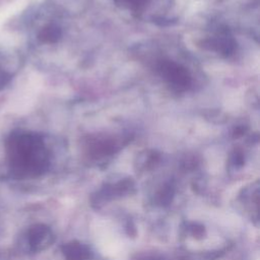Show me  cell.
Instances as JSON below:
<instances>
[{
  "label": "cell",
  "instance_id": "6da1fadb",
  "mask_svg": "<svg viewBox=\"0 0 260 260\" xmlns=\"http://www.w3.org/2000/svg\"><path fill=\"white\" fill-rule=\"evenodd\" d=\"M9 169L17 178H34L49 167V152L41 135L29 131H14L6 141Z\"/></svg>",
  "mask_w": 260,
  "mask_h": 260
},
{
  "label": "cell",
  "instance_id": "7a4b0ae2",
  "mask_svg": "<svg viewBox=\"0 0 260 260\" xmlns=\"http://www.w3.org/2000/svg\"><path fill=\"white\" fill-rule=\"evenodd\" d=\"M156 71L176 90H186L191 85V76L188 70L175 61L159 60L156 64Z\"/></svg>",
  "mask_w": 260,
  "mask_h": 260
},
{
  "label": "cell",
  "instance_id": "3957f363",
  "mask_svg": "<svg viewBox=\"0 0 260 260\" xmlns=\"http://www.w3.org/2000/svg\"><path fill=\"white\" fill-rule=\"evenodd\" d=\"M54 241V236L49 226L35 224L27 232V243L31 251L39 252L48 248Z\"/></svg>",
  "mask_w": 260,
  "mask_h": 260
},
{
  "label": "cell",
  "instance_id": "277c9868",
  "mask_svg": "<svg viewBox=\"0 0 260 260\" xmlns=\"http://www.w3.org/2000/svg\"><path fill=\"white\" fill-rule=\"evenodd\" d=\"M204 47L216 53L229 55L235 50V42L231 36L226 34H219L204 41Z\"/></svg>",
  "mask_w": 260,
  "mask_h": 260
},
{
  "label": "cell",
  "instance_id": "5b68a950",
  "mask_svg": "<svg viewBox=\"0 0 260 260\" xmlns=\"http://www.w3.org/2000/svg\"><path fill=\"white\" fill-rule=\"evenodd\" d=\"M132 188H133V184L129 180L120 181L118 183L108 185L107 187H105L104 189H102L100 191V193L98 194V200L99 201L100 200L107 201V200L113 199L115 197H120L123 194H127V193L131 192Z\"/></svg>",
  "mask_w": 260,
  "mask_h": 260
},
{
  "label": "cell",
  "instance_id": "8992f818",
  "mask_svg": "<svg viewBox=\"0 0 260 260\" xmlns=\"http://www.w3.org/2000/svg\"><path fill=\"white\" fill-rule=\"evenodd\" d=\"M62 252L66 260H91L92 254L90 250L83 244L71 242L62 247Z\"/></svg>",
  "mask_w": 260,
  "mask_h": 260
},
{
  "label": "cell",
  "instance_id": "52a82bcc",
  "mask_svg": "<svg viewBox=\"0 0 260 260\" xmlns=\"http://www.w3.org/2000/svg\"><path fill=\"white\" fill-rule=\"evenodd\" d=\"M61 37V29L55 24H47L43 26L39 34L38 39L45 44L56 43Z\"/></svg>",
  "mask_w": 260,
  "mask_h": 260
},
{
  "label": "cell",
  "instance_id": "ba28073f",
  "mask_svg": "<svg viewBox=\"0 0 260 260\" xmlns=\"http://www.w3.org/2000/svg\"><path fill=\"white\" fill-rule=\"evenodd\" d=\"M114 2L122 8L137 12L145 7L148 0H114Z\"/></svg>",
  "mask_w": 260,
  "mask_h": 260
},
{
  "label": "cell",
  "instance_id": "9c48e42d",
  "mask_svg": "<svg viewBox=\"0 0 260 260\" xmlns=\"http://www.w3.org/2000/svg\"><path fill=\"white\" fill-rule=\"evenodd\" d=\"M11 78V74L8 72V70H6L2 64H1V59H0V89L3 88L10 80Z\"/></svg>",
  "mask_w": 260,
  "mask_h": 260
},
{
  "label": "cell",
  "instance_id": "30bf717a",
  "mask_svg": "<svg viewBox=\"0 0 260 260\" xmlns=\"http://www.w3.org/2000/svg\"><path fill=\"white\" fill-rule=\"evenodd\" d=\"M231 160H232L231 164H232L234 167H241V166L244 164V156H243V154H242L241 152L236 151V152L233 154Z\"/></svg>",
  "mask_w": 260,
  "mask_h": 260
}]
</instances>
